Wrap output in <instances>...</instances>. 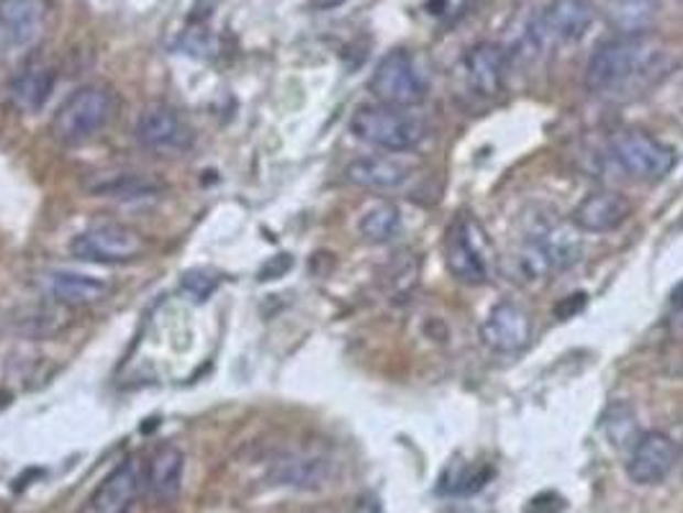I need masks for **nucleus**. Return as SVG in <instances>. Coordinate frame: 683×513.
Returning <instances> with one entry per match:
<instances>
[{"mask_svg": "<svg viewBox=\"0 0 683 513\" xmlns=\"http://www.w3.org/2000/svg\"><path fill=\"white\" fill-rule=\"evenodd\" d=\"M480 339L488 349L499 354H514L524 349L532 339V318L522 306L501 301L488 310L480 324Z\"/></svg>", "mask_w": 683, "mask_h": 513, "instance_id": "nucleus-11", "label": "nucleus"}, {"mask_svg": "<svg viewBox=\"0 0 683 513\" xmlns=\"http://www.w3.org/2000/svg\"><path fill=\"white\" fill-rule=\"evenodd\" d=\"M445 262L447 270L453 272L455 280L465 285H484L488 275V260L484 252V234L476 223L457 221L449 229L445 242Z\"/></svg>", "mask_w": 683, "mask_h": 513, "instance_id": "nucleus-10", "label": "nucleus"}, {"mask_svg": "<svg viewBox=\"0 0 683 513\" xmlns=\"http://www.w3.org/2000/svg\"><path fill=\"white\" fill-rule=\"evenodd\" d=\"M219 283H221L219 272H214V270H208V268L188 270L181 277V287L196 303H204V301L212 298V295L216 293V287H219Z\"/></svg>", "mask_w": 683, "mask_h": 513, "instance_id": "nucleus-26", "label": "nucleus"}, {"mask_svg": "<svg viewBox=\"0 0 683 513\" xmlns=\"http://www.w3.org/2000/svg\"><path fill=\"white\" fill-rule=\"evenodd\" d=\"M144 247L142 234L127 223H96L69 242V252L83 262L119 264L142 256Z\"/></svg>", "mask_w": 683, "mask_h": 513, "instance_id": "nucleus-7", "label": "nucleus"}, {"mask_svg": "<svg viewBox=\"0 0 683 513\" xmlns=\"http://www.w3.org/2000/svg\"><path fill=\"white\" fill-rule=\"evenodd\" d=\"M488 480H491V470L488 468H463L460 472H455V478L449 480L445 478L442 480V493H449V495H470V493H478L480 488H484Z\"/></svg>", "mask_w": 683, "mask_h": 513, "instance_id": "nucleus-27", "label": "nucleus"}, {"mask_svg": "<svg viewBox=\"0 0 683 513\" xmlns=\"http://www.w3.org/2000/svg\"><path fill=\"white\" fill-rule=\"evenodd\" d=\"M275 478L293 488H319L329 478V462L324 457L289 455L275 462Z\"/></svg>", "mask_w": 683, "mask_h": 513, "instance_id": "nucleus-22", "label": "nucleus"}, {"mask_svg": "<svg viewBox=\"0 0 683 513\" xmlns=\"http://www.w3.org/2000/svg\"><path fill=\"white\" fill-rule=\"evenodd\" d=\"M584 256V239L581 231L571 223H545L534 234L527 239L522 264L527 275L538 280L548 272L568 270L573 264L581 262Z\"/></svg>", "mask_w": 683, "mask_h": 513, "instance_id": "nucleus-6", "label": "nucleus"}, {"mask_svg": "<svg viewBox=\"0 0 683 513\" xmlns=\"http://www.w3.org/2000/svg\"><path fill=\"white\" fill-rule=\"evenodd\" d=\"M46 287H50L52 298L59 301L62 306H93V303L104 301L108 295V285L104 280L67 270L52 272L46 277Z\"/></svg>", "mask_w": 683, "mask_h": 513, "instance_id": "nucleus-20", "label": "nucleus"}, {"mask_svg": "<svg viewBox=\"0 0 683 513\" xmlns=\"http://www.w3.org/2000/svg\"><path fill=\"white\" fill-rule=\"evenodd\" d=\"M673 303H676L679 308H683V283L676 287V293H673Z\"/></svg>", "mask_w": 683, "mask_h": 513, "instance_id": "nucleus-31", "label": "nucleus"}, {"mask_svg": "<svg viewBox=\"0 0 683 513\" xmlns=\"http://www.w3.org/2000/svg\"><path fill=\"white\" fill-rule=\"evenodd\" d=\"M113 116V96L100 85H85L75 90L52 116V134L57 142L77 146L90 142L106 129Z\"/></svg>", "mask_w": 683, "mask_h": 513, "instance_id": "nucleus-3", "label": "nucleus"}, {"mask_svg": "<svg viewBox=\"0 0 683 513\" xmlns=\"http://www.w3.org/2000/svg\"><path fill=\"white\" fill-rule=\"evenodd\" d=\"M93 193L108 198H121V200H139V198H154L162 193V185L150 181V177L134 175V173H123V175H111L98 181V185H90Z\"/></svg>", "mask_w": 683, "mask_h": 513, "instance_id": "nucleus-23", "label": "nucleus"}, {"mask_svg": "<svg viewBox=\"0 0 683 513\" xmlns=\"http://www.w3.org/2000/svg\"><path fill=\"white\" fill-rule=\"evenodd\" d=\"M594 6L588 0H553L532 26L540 31V36L548 44H571L592 29Z\"/></svg>", "mask_w": 683, "mask_h": 513, "instance_id": "nucleus-13", "label": "nucleus"}, {"mask_svg": "<svg viewBox=\"0 0 683 513\" xmlns=\"http://www.w3.org/2000/svg\"><path fill=\"white\" fill-rule=\"evenodd\" d=\"M401 231V214L393 204H378L360 219V234L372 244H386Z\"/></svg>", "mask_w": 683, "mask_h": 513, "instance_id": "nucleus-24", "label": "nucleus"}, {"mask_svg": "<svg viewBox=\"0 0 683 513\" xmlns=\"http://www.w3.org/2000/svg\"><path fill=\"white\" fill-rule=\"evenodd\" d=\"M291 268H293L291 254H275V256H270L265 264H262L260 280H278V277H283Z\"/></svg>", "mask_w": 683, "mask_h": 513, "instance_id": "nucleus-28", "label": "nucleus"}, {"mask_svg": "<svg viewBox=\"0 0 683 513\" xmlns=\"http://www.w3.org/2000/svg\"><path fill=\"white\" fill-rule=\"evenodd\" d=\"M46 13V0H0V42L8 50L34 46L44 31Z\"/></svg>", "mask_w": 683, "mask_h": 513, "instance_id": "nucleus-12", "label": "nucleus"}, {"mask_svg": "<svg viewBox=\"0 0 683 513\" xmlns=\"http://www.w3.org/2000/svg\"><path fill=\"white\" fill-rule=\"evenodd\" d=\"M679 447L669 434L646 432L635 439L632 452L627 457V476L638 485H658L676 468Z\"/></svg>", "mask_w": 683, "mask_h": 513, "instance_id": "nucleus-9", "label": "nucleus"}, {"mask_svg": "<svg viewBox=\"0 0 683 513\" xmlns=\"http://www.w3.org/2000/svg\"><path fill=\"white\" fill-rule=\"evenodd\" d=\"M632 206L630 200L619 193L611 190H596L592 196H586L573 211L571 221L578 231H586V234H609L622 227V223L630 219Z\"/></svg>", "mask_w": 683, "mask_h": 513, "instance_id": "nucleus-14", "label": "nucleus"}, {"mask_svg": "<svg viewBox=\"0 0 683 513\" xmlns=\"http://www.w3.org/2000/svg\"><path fill=\"white\" fill-rule=\"evenodd\" d=\"M658 8H661L658 0H607L604 15L619 36H638L650 34L658 19Z\"/></svg>", "mask_w": 683, "mask_h": 513, "instance_id": "nucleus-21", "label": "nucleus"}, {"mask_svg": "<svg viewBox=\"0 0 683 513\" xmlns=\"http://www.w3.org/2000/svg\"><path fill=\"white\" fill-rule=\"evenodd\" d=\"M370 92L383 106L414 108L430 92V77L409 50H393L378 62L370 77Z\"/></svg>", "mask_w": 683, "mask_h": 513, "instance_id": "nucleus-4", "label": "nucleus"}, {"mask_svg": "<svg viewBox=\"0 0 683 513\" xmlns=\"http://www.w3.org/2000/svg\"><path fill=\"white\" fill-rule=\"evenodd\" d=\"M609 157L638 183H661L676 167V152L648 131H619L609 139Z\"/></svg>", "mask_w": 683, "mask_h": 513, "instance_id": "nucleus-5", "label": "nucleus"}, {"mask_svg": "<svg viewBox=\"0 0 683 513\" xmlns=\"http://www.w3.org/2000/svg\"><path fill=\"white\" fill-rule=\"evenodd\" d=\"M142 476H139L134 462H123L106 476L104 483L96 488L90 501L85 503L83 513H127L134 506Z\"/></svg>", "mask_w": 683, "mask_h": 513, "instance_id": "nucleus-16", "label": "nucleus"}, {"mask_svg": "<svg viewBox=\"0 0 683 513\" xmlns=\"http://www.w3.org/2000/svg\"><path fill=\"white\" fill-rule=\"evenodd\" d=\"M137 142L160 157H177L193 146V131L173 108L152 106L139 116Z\"/></svg>", "mask_w": 683, "mask_h": 513, "instance_id": "nucleus-8", "label": "nucleus"}, {"mask_svg": "<svg viewBox=\"0 0 683 513\" xmlns=\"http://www.w3.org/2000/svg\"><path fill=\"white\" fill-rule=\"evenodd\" d=\"M604 429H607L609 439L615 441L617 447L627 445V441L632 439V434L638 426H635V414L630 406H625V403H619V406H611L607 411V416H604ZM635 445V439H632Z\"/></svg>", "mask_w": 683, "mask_h": 513, "instance_id": "nucleus-25", "label": "nucleus"}, {"mask_svg": "<svg viewBox=\"0 0 683 513\" xmlns=\"http://www.w3.org/2000/svg\"><path fill=\"white\" fill-rule=\"evenodd\" d=\"M584 306H586V293H573V295H568V298H563L561 303H557L555 316L557 318H571V316H576Z\"/></svg>", "mask_w": 683, "mask_h": 513, "instance_id": "nucleus-29", "label": "nucleus"}, {"mask_svg": "<svg viewBox=\"0 0 683 513\" xmlns=\"http://www.w3.org/2000/svg\"><path fill=\"white\" fill-rule=\"evenodd\" d=\"M312 3L316 8H322V11H329V8H337V6L345 3V0H312Z\"/></svg>", "mask_w": 683, "mask_h": 513, "instance_id": "nucleus-30", "label": "nucleus"}, {"mask_svg": "<svg viewBox=\"0 0 683 513\" xmlns=\"http://www.w3.org/2000/svg\"><path fill=\"white\" fill-rule=\"evenodd\" d=\"M185 455L175 445H162L152 452L144 468V488L152 503L165 506L181 495Z\"/></svg>", "mask_w": 683, "mask_h": 513, "instance_id": "nucleus-15", "label": "nucleus"}, {"mask_svg": "<svg viewBox=\"0 0 683 513\" xmlns=\"http://www.w3.org/2000/svg\"><path fill=\"white\" fill-rule=\"evenodd\" d=\"M345 175L357 188L393 190L409 181V167L391 157H360L349 162Z\"/></svg>", "mask_w": 683, "mask_h": 513, "instance_id": "nucleus-18", "label": "nucleus"}, {"mask_svg": "<svg viewBox=\"0 0 683 513\" xmlns=\"http://www.w3.org/2000/svg\"><path fill=\"white\" fill-rule=\"evenodd\" d=\"M353 134L360 142L386 152L416 150L426 139V123L406 108L393 106H360L349 121Z\"/></svg>", "mask_w": 683, "mask_h": 513, "instance_id": "nucleus-2", "label": "nucleus"}, {"mask_svg": "<svg viewBox=\"0 0 683 513\" xmlns=\"http://www.w3.org/2000/svg\"><path fill=\"white\" fill-rule=\"evenodd\" d=\"M669 69V52L650 34L615 36L599 44L586 65V90L596 98L627 100L653 88Z\"/></svg>", "mask_w": 683, "mask_h": 513, "instance_id": "nucleus-1", "label": "nucleus"}, {"mask_svg": "<svg viewBox=\"0 0 683 513\" xmlns=\"http://www.w3.org/2000/svg\"><path fill=\"white\" fill-rule=\"evenodd\" d=\"M54 83H57V75H54V69L50 65H42V62L26 65L11 83L13 106L21 108L23 113L42 111L44 103L52 96Z\"/></svg>", "mask_w": 683, "mask_h": 513, "instance_id": "nucleus-19", "label": "nucleus"}, {"mask_svg": "<svg viewBox=\"0 0 683 513\" xmlns=\"http://www.w3.org/2000/svg\"><path fill=\"white\" fill-rule=\"evenodd\" d=\"M463 67L470 88L476 90L478 96L494 98L503 85V75H507L509 69V57L499 44L484 42L476 44L468 54H465Z\"/></svg>", "mask_w": 683, "mask_h": 513, "instance_id": "nucleus-17", "label": "nucleus"}]
</instances>
